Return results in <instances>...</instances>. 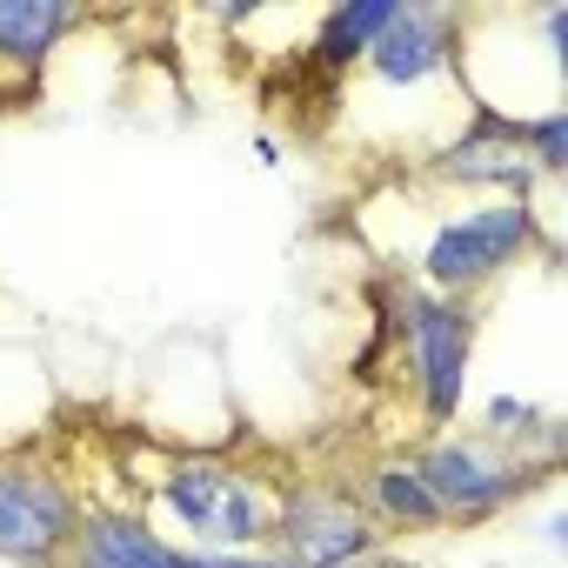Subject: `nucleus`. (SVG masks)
Masks as SVG:
<instances>
[{
    "instance_id": "obj_1",
    "label": "nucleus",
    "mask_w": 568,
    "mask_h": 568,
    "mask_svg": "<svg viewBox=\"0 0 568 568\" xmlns=\"http://www.w3.org/2000/svg\"><path fill=\"white\" fill-rule=\"evenodd\" d=\"M375 308H382V335L402 342L415 395L428 408L435 428H448L462 415V388H468V355H475V315L455 295H428L408 281H375Z\"/></svg>"
},
{
    "instance_id": "obj_2",
    "label": "nucleus",
    "mask_w": 568,
    "mask_h": 568,
    "mask_svg": "<svg viewBox=\"0 0 568 568\" xmlns=\"http://www.w3.org/2000/svg\"><path fill=\"white\" fill-rule=\"evenodd\" d=\"M541 241V221L528 201H495V207H475V214H455L428 234V254H422V281L428 295H475L481 281H495L508 261H521L528 247Z\"/></svg>"
},
{
    "instance_id": "obj_3",
    "label": "nucleus",
    "mask_w": 568,
    "mask_h": 568,
    "mask_svg": "<svg viewBox=\"0 0 568 568\" xmlns=\"http://www.w3.org/2000/svg\"><path fill=\"white\" fill-rule=\"evenodd\" d=\"M415 468H422L442 521H488L508 501H521L535 481V468L521 455H508L495 435H435L415 455Z\"/></svg>"
},
{
    "instance_id": "obj_4",
    "label": "nucleus",
    "mask_w": 568,
    "mask_h": 568,
    "mask_svg": "<svg viewBox=\"0 0 568 568\" xmlns=\"http://www.w3.org/2000/svg\"><path fill=\"white\" fill-rule=\"evenodd\" d=\"M74 521H81V501L48 462H34V455L0 462V561L68 568Z\"/></svg>"
},
{
    "instance_id": "obj_5",
    "label": "nucleus",
    "mask_w": 568,
    "mask_h": 568,
    "mask_svg": "<svg viewBox=\"0 0 568 568\" xmlns=\"http://www.w3.org/2000/svg\"><path fill=\"white\" fill-rule=\"evenodd\" d=\"M382 528L348 488H281L274 555L288 568H368Z\"/></svg>"
},
{
    "instance_id": "obj_6",
    "label": "nucleus",
    "mask_w": 568,
    "mask_h": 568,
    "mask_svg": "<svg viewBox=\"0 0 568 568\" xmlns=\"http://www.w3.org/2000/svg\"><path fill=\"white\" fill-rule=\"evenodd\" d=\"M428 174L448 181V187H501L508 201H528L535 168H528V154H521V114H501V108L475 101L468 134L448 141V148L428 161Z\"/></svg>"
},
{
    "instance_id": "obj_7",
    "label": "nucleus",
    "mask_w": 568,
    "mask_h": 568,
    "mask_svg": "<svg viewBox=\"0 0 568 568\" xmlns=\"http://www.w3.org/2000/svg\"><path fill=\"white\" fill-rule=\"evenodd\" d=\"M362 68L382 88H422V81L448 74L455 68V14H442V8H395L388 28L368 41Z\"/></svg>"
},
{
    "instance_id": "obj_8",
    "label": "nucleus",
    "mask_w": 568,
    "mask_h": 568,
    "mask_svg": "<svg viewBox=\"0 0 568 568\" xmlns=\"http://www.w3.org/2000/svg\"><path fill=\"white\" fill-rule=\"evenodd\" d=\"M68 568H181V548L134 508H81Z\"/></svg>"
},
{
    "instance_id": "obj_9",
    "label": "nucleus",
    "mask_w": 568,
    "mask_h": 568,
    "mask_svg": "<svg viewBox=\"0 0 568 568\" xmlns=\"http://www.w3.org/2000/svg\"><path fill=\"white\" fill-rule=\"evenodd\" d=\"M227 468H234V462H221V455H181V462H168V468H161L154 501L168 508V521H174L181 535L207 541L214 508H221V488H227Z\"/></svg>"
},
{
    "instance_id": "obj_10",
    "label": "nucleus",
    "mask_w": 568,
    "mask_h": 568,
    "mask_svg": "<svg viewBox=\"0 0 568 568\" xmlns=\"http://www.w3.org/2000/svg\"><path fill=\"white\" fill-rule=\"evenodd\" d=\"M362 508L375 515V528H448L422 468H415V455L408 462H375L368 481H362Z\"/></svg>"
},
{
    "instance_id": "obj_11",
    "label": "nucleus",
    "mask_w": 568,
    "mask_h": 568,
    "mask_svg": "<svg viewBox=\"0 0 568 568\" xmlns=\"http://www.w3.org/2000/svg\"><path fill=\"white\" fill-rule=\"evenodd\" d=\"M388 14H395V0H342L335 14H322V28L308 41V61L328 68V74H348L368 54V41L388 28Z\"/></svg>"
},
{
    "instance_id": "obj_12",
    "label": "nucleus",
    "mask_w": 568,
    "mask_h": 568,
    "mask_svg": "<svg viewBox=\"0 0 568 568\" xmlns=\"http://www.w3.org/2000/svg\"><path fill=\"white\" fill-rule=\"evenodd\" d=\"M81 14L68 0H0V61L34 68L41 54H54V41L74 28Z\"/></svg>"
},
{
    "instance_id": "obj_13",
    "label": "nucleus",
    "mask_w": 568,
    "mask_h": 568,
    "mask_svg": "<svg viewBox=\"0 0 568 568\" xmlns=\"http://www.w3.org/2000/svg\"><path fill=\"white\" fill-rule=\"evenodd\" d=\"M521 154H528L535 181H541V174H561V168H568V114H561V108L521 114Z\"/></svg>"
},
{
    "instance_id": "obj_14",
    "label": "nucleus",
    "mask_w": 568,
    "mask_h": 568,
    "mask_svg": "<svg viewBox=\"0 0 568 568\" xmlns=\"http://www.w3.org/2000/svg\"><path fill=\"white\" fill-rule=\"evenodd\" d=\"M541 422H548V415H541L535 402H515V395H495V402H488V435H495V442H535Z\"/></svg>"
},
{
    "instance_id": "obj_15",
    "label": "nucleus",
    "mask_w": 568,
    "mask_h": 568,
    "mask_svg": "<svg viewBox=\"0 0 568 568\" xmlns=\"http://www.w3.org/2000/svg\"><path fill=\"white\" fill-rule=\"evenodd\" d=\"M181 568H288L267 548H247V555H227V548H181Z\"/></svg>"
}]
</instances>
